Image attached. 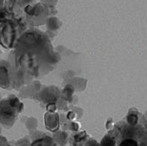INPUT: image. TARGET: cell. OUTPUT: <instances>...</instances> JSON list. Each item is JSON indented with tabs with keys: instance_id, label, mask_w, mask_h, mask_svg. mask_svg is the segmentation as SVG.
<instances>
[{
	"instance_id": "1",
	"label": "cell",
	"mask_w": 147,
	"mask_h": 146,
	"mask_svg": "<svg viewBox=\"0 0 147 146\" xmlns=\"http://www.w3.org/2000/svg\"><path fill=\"white\" fill-rule=\"evenodd\" d=\"M51 47L48 38L41 31H29L18 42L16 66L28 75L39 77L50 64Z\"/></svg>"
},
{
	"instance_id": "2",
	"label": "cell",
	"mask_w": 147,
	"mask_h": 146,
	"mask_svg": "<svg viewBox=\"0 0 147 146\" xmlns=\"http://www.w3.org/2000/svg\"><path fill=\"white\" fill-rule=\"evenodd\" d=\"M130 120L121 121L104 137L101 146H147V130L143 125Z\"/></svg>"
},
{
	"instance_id": "3",
	"label": "cell",
	"mask_w": 147,
	"mask_h": 146,
	"mask_svg": "<svg viewBox=\"0 0 147 146\" xmlns=\"http://www.w3.org/2000/svg\"><path fill=\"white\" fill-rule=\"evenodd\" d=\"M14 105H11V100H4L0 106V122L2 124L13 123L16 117L17 109L14 108Z\"/></svg>"
}]
</instances>
